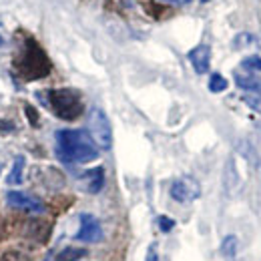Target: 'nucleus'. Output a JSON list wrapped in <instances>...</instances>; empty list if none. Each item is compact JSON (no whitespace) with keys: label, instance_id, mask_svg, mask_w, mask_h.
Segmentation results:
<instances>
[{"label":"nucleus","instance_id":"obj_1","mask_svg":"<svg viewBox=\"0 0 261 261\" xmlns=\"http://www.w3.org/2000/svg\"><path fill=\"white\" fill-rule=\"evenodd\" d=\"M57 155L65 163H89L98 157V149L87 130L63 129L57 130Z\"/></svg>","mask_w":261,"mask_h":261},{"label":"nucleus","instance_id":"obj_2","mask_svg":"<svg viewBox=\"0 0 261 261\" xmlns=\"http://www.w3.org/2000/svg\"><path fill=\"white\" fill-rule=\"evenodd\" d=\"M14 68L22 79L36 81V79H44L50 72V61L46 53L38 46V42L31 36H27L22 40L20 53L14 59Z\"/></svg>","mask_w":261,"mask_h":261},{"label":"nucleus","instance_id":"obj_3","mask_svg":"<svg viewBox=\"0 0 261 261\" xmlns=\"http://www.w3.org/2000/svg\"><path fill=\"white\" fill-rule=\"evenodd\" d=\"M44 105L50 107V111L63 119V121H76L83 111V98L74 89H55V91H46L44 95Z\"/></svg>","mask_w":261,"mask_h":261},{"label":"nucleus","instance_id":"obj_4","mask_svg":"<svg viewBox=\"0 0 261 261\" xmlns=\"http://www.w3.org/2000/svg\"><path fill=\"white\" fill-rule=\"evenodd\" d=\"M89 133L95 141L98 149L102 151H109L113 147V129H111V121L109 117L105 115L102 109L93 107L91 113H89Z\"/></svg>","mask_w":261,"mask_h":261},{"label":"nucleus","instance_id":"obj_5","mask_svg":"<svg viewBox=\"0 0 261 261\" xmlns=\"http://www.w3.org/2000/svg\"><path fill=\"white\" fill-rule=\"evenodd\" d=\"M169 193L177 203H191L201 195V185L193 177H179L171 183Z\"/></svg>","mask_w":261,"mask_h":261},{"label":"nucleus","instance_id":"obj_6","mask_svg":"<svg viewBox=\"0 0 261 261\" xmlns=\"http://www.w3.org/2000/svg\"><path fill=\"white\" fill-rule=\"evenodd\" d=\"M76 239L83 243H98L102 241V227L98 219L91 213L81 215V229L76 231Z\"/></svg>","mask_w":261,"mask_h":261},{"label":"nucleus","instance_id":"obj_7","mask_svg":"<svg viewBox=\"0 0 261 261\" xmlns=\"http://www.w3.org/2000/svg\"><path fill=\"white\" fill-rule=\"evenodd\" d=\"M6 201L10 207L14 209H22L27 213H44V205L36 199V197L22 193V191H8L6 193Z\"/></svg>","mask_w":261,"mask_h":261},{"label":"nucleus","instance_id":"obj_8","mask_svg":"<svg viewBox=\"0 0 261 261\" xmlns=\"http://www.w3.org/2000/svg\"><path fill=\"white\" fill-rule=\"evenodd\" d=\"M187 59L193 65L197 74H205L209 70V66H211V48L207 44H199V46L189 50Z\"/></svg>","mask_w":261,"mask_h":261},{"label":"nucleus","instance_id":"obj_9","mask_svg":"<svg viewBox=\"0 0 261 261\" xmlns=\"http://www.w3.org/2000/svg\"><path fill=\"white\" fill-rule=\"evenodd\" d=\"M83 181H85V189L89 193H98L105 185V169L102 167H95L83 173Z\"/></svg>","mask_w":261,"mask_h":261},{"label":"nucleus","instance_id":"obj_10","mask_svg":"<svg viewBox=\"0 0 261 261\" xmlns=\"http://www.w3.org/2000/svg\"><path fill=\"white\" fill-rule=\"evenodd\" d=\"M235 85L245 93H257L261 91V79L253 72H235Z\"/></svg>","mask_w":261,"mask_h":261},{"label":"nucleus","instance_id":"obj_11","mask_svg":"<svg viewBox=\"0 0 261 261\" xmlns=\"http://www.w3.org/2000/svg\"><path fill=\"white\" fill-rule=\"evenodd\" d=\"M24 167H27V159L22 155L14 157V165H12V171L6 177V183L8 185H20L22 183V175H24Z\"/></svg>","mask_w":261,"mask_h":261},{"label":"nucleus","instance_id":"obj_12","mask_svg":"<svg viewBox=\"0 0 261 261\" xmlns=\"http://www.w3.org/2000/svg\"><path fill=\"white\" fill-rule=\"evenodd\" d=\"M237 249H239V239H237L235 235H227V237L221 241V247H219V251H221V255H223L225 259H233V257L237 255Z\"/></svg>","mask_w":261,"mask_h":261},{"label":"nucleus","instance_id":"obj_13","mask_svg":"<svg viewBox=\"0 0 261 261\" xmlns=\"http://www.w3.org/2000/svg\"><path fill=\"white\" fill-rule=\"evenodd\" d=\"M87 255V249L81 247H66L61 253H57V261H79Z\"/></svg>","mask_w":261,"mask_h":261},{"label":"nucleus","instance_id":"obj_14","mask_svg":"<svg viewBox=\"0 0 261 261\" xmlns=\"http://www.w3.org/2000/svg\"><path fill=\"white\" fill-rule=\"evenodd\" d=\"M225 89H227V79L219 72H213L209 76V91L211 93H223Z\"/></svg>","mask_w":261,"mask_h":261},{"label":"nucleus","instance_id":"obj_15","mask_svg":"<svg viewBox=\"0 0 261 261\" xmlns=\"http://www.w3.org/2000/svg\"><path fill=\"white\" fill-rule=\"evenodd\" d=\"M241 68L243 70H247V72H261V57L257 55H251V57H245L243 61H241Z\"/></svg>","mask_w":261,"mask_h":261},{"label":"nucleus","instance_id":"obj_16","mask_svg":"<svg viewBox=\"0 0 261 261\" xmlns=\"http://www.w3.org/2000/svg\"><path fill=\"white\" fill-rule=\"evenodd\" d=\"M243 100H245L251 109H255V111L261 113V91H257V93H245V95H243Z\"/></svg>","mask_w":261,"mask_h":261},{"label":"nucleus","instance_id":"obj_17","mask_svg":"<svg viewBox=\"0 0 261 261\" xmlns=\"http://www.w3.org/2000/svg\"><path fill=\"white\" fill-rule=\"evenodd\" d=\"M249 44H255V36H251V34H239L233 40L235 48H243V46H249Z\"/></svg>","mask_w":261,"mask_h":261},{"label":"nucleus","instance_id":"obj_18","mask_svg":"<svg viewBox=\"0 0 261 261\" xmlns=\"http://www.w3.org/2000/svg\"><path fill=\"white\" fill-rule=\"evenodd\" d=\"M157 225H159V229H161L163 233H169L171 229L175 227V221H173L171 217H165V215H161V217L157 219Z\"/></svg>","mask_w":261,"mask_h":261},{"label":"nucleus","instance_id":"obj_19","mask_svg":"<svg viewBox=\"0 0 261 261\" xmlns=\"http://www.w3.org/2000/svg\"><path fill=\"white\" fill-rule=\"evenodd\" d=\"M145 261H159V249H157V243H151L149 249H147V259Z\"/></svg>","mask_w":261,"mask_h":261},{"label":"nucleus","instance_id":"obj_20","mask_svg":"<svg viewBox=\"0 0 261 261\" xmlns=\"http://www.w3.org/2000/svg\"><path fill=\"white\" fill-rule=\"evenodd\" d=\"M24 111H27V115H29V119H31V125H33V127H38V115H36V111H34L31 105H27Z\"/></svg>","mask_w":261,"mask_h":261},{"label":"nucleus","instance_id":"obj_21","mask_svg":"<svg viewBox=\"0 0 261 261\" xmlns=\"http://www.w3.org/2000/svg\"><path fill=\"white\" fill-rule=\"evenodd\" d=\"M14 125L12 123H6V121H0V133H12Z\"/></svg>","mask_w":261,"mask_h":261},{"label":"nucleus","instance_id":"obj_22","mask_svg":"<svg viewBox=\"0 0 261 261\" xmlns=\"http://www.w3.org/2000/svg\"><path fill=\"white\" fill-rule=\"evenodd\" d=\"M167 2H173V4H187V2H191V0H167Z\"/></svg>","mask_w":261,"mask_h":261},{"label":"nucleus","instance_id":"obj_23","mask_svg":"<svg viewBox=\"0 0 261 261\" xmlns=\"http://www.w3.org/2000/svg\"><path fill=\"white\" fill-rule=\"evenodd\" d=\"M2 44H4V38H2V36H0V46H2Z\"/></svg>","mask_w":261,"mask_h":261}]
</instances>
